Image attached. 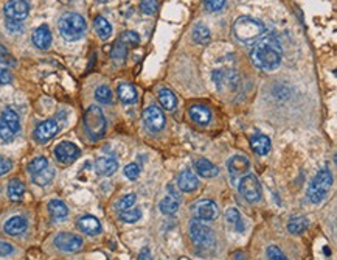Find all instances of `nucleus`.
Masks as SVG:
<instances>
[{
  "label": "nucleus",
  "instance_id": "1",
  "mask_svg": "<svg viewBox=\"0 0 337 260\" xmlns=\"http://www.w3.org/2000/svg\"><path fill=\"white\" fill-rule=\"evenodd\" d=\"M282 55L283 50L280 42L273 36H267L255 44L250 51V60L258 69L273 72L282 64Z\"/></svg>",
  "mask_w": 337,
  "mask_h": 260
},
{
  "label": "nucleus",
  "instance_id": "2",
  "mask_svg": "<svg viewBox=\"0 0 337 260\" xmlns=\"http://www.w3.org/2000/svg\"><path fill=\"white\" fill-rule=\"evenodd\" d=\"M264 33V25L253 17L241 16L233 24V34L241 42H252L258 38H261Z\"/></svg>",
  "mask_w": 337,
  "mask_h": 260
},
{
  "label": "nucleus",
  "instance_id": "3",
  "mask_svg": "<svg viewBox=\"0 0 337 260\" xmlns=\"http://www.w3.org/2000/svg\"><path fill=\"white\" fill-rule=\"evenodd\" d=\"M331 185H332L331 172L328 169H322L320 172H317V175L314 176V179L311 181V184L308 187V192H306L308 201L312 204L322 202L328 196Z\"/></svg>",
  "mask_w": 337,
  "mask_h": 260
},
{
  "label": "nucleus",
  "instance_id": "4",
  "mask_svg": "<svg viewBox=\"0 0 337 260\" xmlns=\"http://www.w3.org/2000/svg\"><path fill=\"white\" fill-rule=\"evenodd\" d=\"M86 19L78 13H66L60 22L58 28L64 39L67 41H78L86 33Z\"/></svg>",
  "mask_w": 337,
  "mask_h": 260
},
{
  "label": "nucleus",
  "instance_id": "5",
  "mask_svg": "<svg viewBox=\"0 0 337 260\" xmlns=\"http://www.w3.org/2000/svg\"><path fill=\"white\" fill-rule=\"evenodd\" d=\"M83 122H84V129L92 140H98L106 134L107 122L100 106H89Z\"/></svg>",
  "mask_w": 337,
  "mask_h": 260
},
{
  "label": "nucleus",
  "instance_id": "6",
  "mask_svg": "<svg viewBox=\"0 0 337 260\" xmlns=\"http://www.w3.org/2000/svg\"><path fill=\"white\" fill-rule=\"evenodd\" d=\"M21 129V120L16 111L5 109L0 116V139L4 142H11L16 139L17 133Z\"/></svg>",
  "mask_w": 337,
  "mask_h": 260
},
{
  "label": "nucleus",
  "instance_id": "7",
  "mask_svg": "<svg viewBox=\"0 0 337 260\" xmlns=\"http://www.w3.org/2000/svg\"><path fill=\"white\" fill-rule=\"evenodd\" d=\"M190 237L197 246H202V248H211L214 245L213 231L199 220L190 221Z\"/></svg>",
  "mask_w": 337,
  "mask_h": 260
},
{
  "label": "nucleus",
  "instance_id": "8",
  "mask_svg": "<svg viewBox=\"0 0 337 260\" xmlns=\"http://www.w3.org/2000/svg\"><path fill=\"white\" fill-rule=\"evenodd\" d=\"M240 192L249 202H258L261 199V184L255 175H246L240 182Z\"/></svg>",
  "mask_w": 337,
  "mask_h": 260
},
{
  "label": "nucleus",
  "instance_id": "9",
  "mask_svg": "<svg viewBox=\"0 0 337 260\" xmlns=\"http://www.w3.org/2000/svg\"><path fill=\"white\" fill-rule=\"evenodd\" d=\"M5 17L16 22H24L30 14V5L27 0H8L4 8Z\"/></svg>",
  "mask_w": 337,
  "mask_h": 260
},
{
  "label": "nucleus",
  "instance_id": "10",
  "mask_svg": "<svg viewBox=\"0 0 337 260\" xmlns=\"http://www.w3.org/2000/svg\"><path fill=\"white\" fill-rule=\"evenodd\" d=\"M80 148L72 143V142H61L58 146L54 148V158L60 164H64V165H70L73 164L78 158H80Z\"/></svg>",
  "mask_w": 337,
  "mask_h": 260
},
{
  "label": "nucleus",
  "instance_id": "11",
  "mask_svg": "<svg viewBox=\"0 0 337 260\" xmlns=\"http://www.w3.org/2000/svg\"><path fill=\"white\" fill-rule=\"evenodd\" d=\"M191 209L194 214V220H199V221H211L219 214L216 202L211 199H201L196 204H193Z\"/></svg>",
  "mask_w": 337,
  "mask_h": 260
},
{
  "label": "nucleus",
  "instance_id": "12",
  "mask_svg": "<svg viewBox=\"0 0 337 260\" xmlns=\"http://www.w3.org/2000/svg\"><path fill=\"white\" fill-rule=\"evenodd\" d=\"M84 242L80 235L70 232H61L54 237V246L63 252H78Z\"/></svg>",
  "mask_w": 337,
  "mask_h": 260
},
{
  "label": "nucleus",
  "instance_id": "13",
  "mask_svg": "<svg viewBox=\"0 0 337 260\" xmlns=\"http://www.w3.org/2000/svg\"><path fill=\"white\" fill-rule=\"evenodd\" d=\"M143 123L152 133L162 131L165 126V114L158 106H148L143 111Z\"/></svg>",
  "mask_w": 337,
  "mask_h": 260
},
{
  "label": "nucleus",
  "instance_id": "14",
  "mask_svg": "<svg viewBox=\"0 0 337 260\" xmlns=\"http://www.w3.org/2000/svg\"><path fill=\"white\" fill-rule=\"evenodd\" d=\"M60 133V125L54 119H48L42 123H39L34 129V139L39 143H45L51 140L56 134Z\"/></svg>",
  "mask_w": 337,
  "mask_h": 260
},
{
  "label": "nucleus",
  "instance_id": "15",
  "mask_svg": "<svg viewBox=\"0 0 337 260\" xmlns=\"http://www.w3.org/2000/svg\"><path fill=\"white\" fill-rule=\"evenodd\" d=\"M250 169V161L246 158V156L236 154L232 159H229L227 162V170L233 179V182H236L238 178H243V175H246Z\"/></svg>",
  "mask_w": 337,
  "mask_h": 260
},
{
  "label": "nucleus",
  "instance_id": "16",
  "mask_svg": "<svg viewBox=\"0 0 337 260\" xmlns=\"http://www.w3.org/2000/svg\"><path fill=\"white\" fill-rule=\"evenodd\" d=\"M170 190V195L165 196L160 204H158V209L163 215H173L179 211V206H181V195L173 189V185L168 187Z\"/></svg>",
  "mask_w": 337,
  "mask_h": 260
},
{
  "label": "nucleus",
  "instance_id": "17",
  "mask_svg": "<svg viewBox=\"0 0 337 260\" xmlns=\"http://www.w3.org/2000/svg\"><path fill=\"white\" fill-rule=\"evenodd\" d=\"M118 169V161L115 158H110V156H103L95 161V172L100 176H110L114 175Z\"/></svg>",
  "mask_w": 337,
  "mask_h": 260
},
{
  "label": "nucleus",
  "instance_id": "18",
  "mask_svg": "<svg viewBox=\"0 0 337 260\" xmlns=\"http://www.w3.org/2000/svg\"><path fill=\"white\" fill-rule=\"evenodd\" d=\"M51 31L48 28V25H41L33 31L31 41L33 44L39 48V50H47L51 45Z\"/></svg>",
  "mask_w": 337,
  "mask_h": 260
},
{
  "label": "nucleus",
  "instance_id": "19",
  "mask_svg": "<svg viewBox=\"0 0 337 260\" xmlns=\"http://www.w3.org/2000/svg\"><path fill=\"white\" fill-rule=\"evenodd\" d=\"M27 228H28V221H27V218L22 217V215L11 217V218L4 225V231H5L8 235H13V237L24 234V232L27 231Z\"/></svg>",
  "mask_w": 337,
  "mask_h": 260
},
{
  "label": "nucleus",
  "instance_id": "20",
  "mask_svg": "<svg viewBox=\"0 0 337 260\" xmlns=\"http://www.w3.org/2000/svg\"><path fill=\"white\" fill-rule=\"evenodd\" d=\"M177 185L182 192H194L199 187V179L191 170H184L177 176Z\"/></svg>",
  "mask_w": 337,
  "mask_h": 260
},
{
  "label": "nucleus",
  "instance_id": "21",
  "mask_svg": "<svg viewBox=\"0 0 337 260\" xmlns=\"http://www.w3.org/2000/svg\"><path fill=\"white\" fill-rule=\"evenodd\" d=\"M78 228L87 234V235H98L101 234L103 228H101V223L98 221V218L92 217V215H84L78 220Z\"/></svg>",
  "mask_w": 337,
  "mask_h": 260
},
{
  "label": "nucleus",
  "instance_id": "22",
  "mask_svg": "<svg viewBox=\"0 0 337 260\" xmlns=\"http://www.w3.org/2000/svg\"><path fill=\"white\" fill-rule=\"evenodd\" d=\"M190 117L193 119V122H196L197 125H208L211 120V111L207 106L202 105H193L190 108Z\"/></svg>",
  "mask_w": 337,
  "mask_h": 260
},
{
  "label": "nucleus",
  "instance_id": "23",
  "mask_svg": "<svg viewBox=\"0 0 337 260\" xmlns=\"http://www.w3.org/2000/svg\"><path fill=\"white\" fill-rule=\"evenodd\" d=\"M48 212L54 220H66L69 215V207L61 199H51L48 202Z\"/></svg>",
  "mask_w": 337,
  "mask_h": 260
},
{
  "label": "nucleus",
  "instance_id": "24",
  "mask_svg": "<svg viewBox=\"0 0 337 260\" xmlns=\"http://www.w3.org/2000/svg\"><path fill=\"white\" fill-rule=\"evenodd\" d=\"M194 170H196V173H197L199 176H202V178H214V176L219 175V169H217L216 165H213V164H211L210 161H207V159H199V161H196Z\"/></svg>",
  "mask_w": 337,
  "mask_h": 260
},
{
  "label": "nucleus",
  "instance_id": "25",
  "mask_svg": "<svg viewBox=\"0 0 337 260\" xmlns=\"http://www.w3.org/2000/svg\"><path fill=\"white\" fill-rule=\"evenodd\" d=\"M250 143H252V150L260 156H266L270 151V139L264 134H255L250 139Z\"/></svg>",
  "mask_w": 337,
  "mask_h": 260
},
{
  "label": "nucleus",
  "instance_id": "26",
  "mask_svg": "<svg viewBox=\"0 0 337 260\" xmlns=\"http://www.w3.org/2000/svg\"><path fill=\"white\" fill-rule=\"evenodd\" d=\"M158 101L160 105L163 106V109L166 111H173L177 106V98L173 94V90H170L168 87H162L158 90Z\"/></svg>",
  "mask_w": 337,
  "mask_h": 260
},
{
  "label": "nucleus",
  "instance_id": "27",
  "mask_svg": "<svg viewBox=\"0 0 337 260\" xmlns=\"http://www.w3.org/2000/svg\"><path fill=\"white\" fill-rule=\"evenodd\" d=\"M117 94H118V98L123 101V103H134L137 100V89L131 84V83H122L118 84L117 87Z\"/></svg>",
  "mask_w": 337,
  "mask_h": 260
},
{
  "label": "nucleus",
  "instance_id": "28",
  "mask_svg": "<svg viewBox=\"0 0 337 260\" xmlns=\"http://www.w3.org/2000/svg\"><path fill=\"white\" fill-rule=\"evenodd\" d=\"M308 228H309V221L306 217H292L288 221V231L292 235H302L308 231Z\"/></svg>",
  "mask_w": 337,
  "mask_h": 260
},
{
  "label": "nucleus",
  "instance_id": "29",
  "mask_svg": "<svg viewBox=\"0 0 337 260\" xmlns=\"http://www.w3.org/2000/svg\"><path fill=\"white\" fill-rule=\"evenodd\" d=\"M24 195H25V184L17 178L11 179L8 184V198L14 202H19L24 198Z\"/></svg>",
  "mask_w": 337,
  "mask_h": 260
},
{
  "label": "nucleus",
  "instance_id": "30",
  "mask_svg": "<svg viewBox=\"0 0 337 260\" xmlns=\"http://www.w3.org/2000/svg\"><path fill=\"white\" fill-rule=\"evenodd\" d=\"M226 221L230 228H233L236 232H244V223H243V218H241V214L238 212V209L235 207H230L226 212Z\"/></svg>",
  "mask_w": 337,
  "mask_h": 260
},
{
  "label": "nucleus",
  "instance_id": "31",
  "mask_svg": "<svg viewBox=\"0 0 337 260\" xmlns=\"http://www.w3.org/2000/svg\"><path fill=\"white\" fill-rule=\"evenodd\" d=\"M93 28H95L98 38L103 39V41H107V39L110 38V34H112V27H110L109 21H107L106 17H103V16H98V17L95 19Z\"/></svg>",
  "mask_w": 337,
  "mask_h": 260
},
{
  "label": "nucleus",
  "instance_id": "32",
  "mask_svg": "<svg viewBox=\"0 0 337 260\" xmlns=\"http://www.w3.org/2000/svg\"><path fill=\"white\" fill-rule=\"evenodd\" d=\"M31 178H33V182H34V184H37V185H41V187H45V185H48V184L53 181V178H54V169L48 165V167H45L44 170H41L39 173L33 175Z\"/></svg>",
  "mask_w": 337,
  "mask_h": 260
},
{
  "label": "nucleus",
  "instance_id": "33",
  "mask_svg": "<svg viewBox=\"0 0 337 260\" xmlns=\"http://www.w3.org/2000/svg\"><path fill=\"white\" fill-rule=\"evenodd\" d=\"M126 57H128V45L123 44L122 41H117L114 48H112V60H114L115 64L122 66V64H125Z\"/></svg>",
  "mask_w": 337,
  "mask_h": 260
},
{
  "label": "nucleus",
  "instance_id": "34",
  "mask_svg": "<svg viewBox=\"0 0 337 260\" xmlns=\"http://www.w3.org/2000/svg\"><path fill=\"white\" fill-rule=\"evenodd\" d=\"M193 41L199 45H205L208 41H210V31L205 25L202 24H197L194 28H193Z\"/></svg>",
  "mask_w": 337,
  "mask_h": 260
},
{
  "label": "nucleus",
  "instance_id": "35",
  "mask_svg": "<svg viewBox=\"0 0 337 260\" xmlns=\"http://www.w3.org/2000/svg\"><path fill=\"white\" fill-rule=\"evenodd\" d=\"M95 98H96L98 103H101V105H110L114 95H112V90H110L109 86H100L95 90Z\"/></svg>",
  "mask_w": 337,
  "mask_h": 260
},
{
  "label": "nucleus",
  "instance_id": "36",
  "mask_svg": "<svg viewBox=\"0 0 337 260\" xmlns=\"http://www.w3.org/2000/svg\"><path fill=\"white\" fill-rule=\"evenodd\" d=\"M135 201H137V196H135V193L125 195L123 198H120V199L117 201V204H115V209H117L118 212H125V211H128V209H132V206L135 204Z\"/></svg>",
  "mask_w": 337,
  "mask_h": 260
},
{
  "label": "nucleus",
  "instance_id": "37",
  "mask_svg": "<svg viewBox=\"0 0 337 260\" xmlns=\"http://www.w3.org/2000/svg\"><path fill=\"white\" fill-rule=\"evenodd\" d=\"M48 159L44 158V156H37V158H34L30 164H28V173L33 176L36 173H39L41 170H44L45 167H48Z\"/></svg>",
  "mask_w": 337,
  "mask_h": 260
},
{
  "label": "nucleus",
  "instance_id": "38",
  "mask_svg": "<svg viewBox=\"0 0 337 260\" xmlns=\"http://www.w3.org/2000/svg\"><path fill=\"white\" fill-rule=\"evenodd\" d=\"M0 64H4L7 67H14L17 64L16 58L10 53V51L7 50V47H4L2 44H0Z\"/></svg>",
  "mask_w": 337,
  "mask_h": 260
},
{
  "label": "nucleus",
  "instance_id": "39",
  "mask_svg": "<svg viewBox=\"0 0 337 260\" xmlns=\"http://www.w3.org/2000/svg\"><path fill=\"white\" fill-rule=\"evenodd\" d=\"M142 218V211L138 209H128L125 212H120V220L123 223H137Z\"/></svg>",
  "mask_w": 337,
  "mask_h": 260
},
{
  "label": "nucleus",
  "instance_id": "40",
  "mask_svg": "<svg viewBox=\"0 0 337 260\" xmlns=\"http://www.w3.org/2000/svg\"><path fill=\"white\" fill-rule=\"evenodd\" d=\"M157 7H158L157 0H142V2H140V10H142V13H143V14H148V16L154 14V13L157 11Z\"/></svg>",
  "mask_w": 337,
  "mask_h": 260
},
{
  "label": "nucleus",
  "instance_id": "41",
  "mask_svg": "<svg viewBox=\"0 0 337 260\" xmlns=\"http://www.w3.org/2000/svg\"><path fill=\"white\" fill-rule=\"evenodd\" d=\"M267 257H269V260H289L282 249L273 246V245L267 248Z\"/></svg>",
  "mask_w": 337,
  "mask_h": 260
},
{
  "label": "nucleus",
  "instance_id": "42",
  "mask_svg": "<svg viewBox=\"0 0 337 260\" xmlns=\"http://www.w3.org/2000/svg\"><path fill=\"white\" fill-rule=\"evenodd\" d=\"M120 41L123 42V44H131V45H137L138 42H140V38H138V34L135 33V31H125L123 34H122V38H120Z\"/></svg>",
  "mask_w": 337,
  "mask_h": 260
},
{
  "label": "nucleus",
  "instance_id": "43",
  "mask_svg": "<svg viewBox=\"0 0 337 260\" xmlns=\"http://www.w3.org/2000/svg\"><path fill=\"white\" fill-rule=\"evenodd\" d=\"M125 176L131 181H135L140 176V167L137 164H128L125 167Z\"/></svg>",
  "mask_w": 337,
  "mask_h": 260
},
{
  "label": "nucleus",
  "instance_id": "44",
  "mask_svg": "<svg viewBox=\"0 0 337 260\" xmlns=\"http://www.w3.org/2000/svg\"><path fill=\"white\" fill-rule=\"evenodd\" d=\"M224 5H226V0H205V10L210 13L222 10Z\"/></svg>",
  "mask_w": 337,
  "mask_h": 260
},
{
  "label": "nucleus",
  "instance_id": "45",
  "mask_svg": "<svg viewBox=\"0 0 337 260\" xmlns=\"http://www.w3.org/2000/svg\"><path fill=\"white\" fill-rule=\"evenodd\" d=\"M5 27L10 33H22L24 31V22H16V21L5 19Z\"/></svg>",
  "mask_w": 337,
  "mask_h": 260
},
{
  "label": "nucleus",
  "instance_id": "46",
  "mask_svg": "<svg viewBox=\"0 0 337 260\" xmlns=\"http://www.w3.org/2000/svg\"><path fill=\"white\" fill-rule=\"evenodd\" d=\"M13 169V161L8 158H0V176L10 173Z\"/></svg>",
  "mask_w": 337,
  "mask_h": 260
},
{
  "label": "nucleus",
  "instance_id": "47",
  "mask_svg": "<svg viewBox=\"0 0 337 260\" xmlns=\"http://www.w3.org/2000/svg\"><path fill=\"white\" fill-rule=\"evenodd\" d=\"M13 81V75L8 69H0V84H10Z\"/></svg>",
  "mask_w": 337,
  "mask_h": 260
},
{
  "label": "nucleus",
  "instance_id": "48",
  "mask_svg": "<svg viewBox=\"0 0 337 260\" xmlns=\"http://www.w3.org/2000/svg\"><path fill=\"white\" fill-rule=\"evenodd\" d=\"M13 251H14V248H13L10 243H7V242H0V257L10 255Z\"/></svg>",
  "mask_w": 337,
  "mask_h": 260
},
{
  "label": "nucleus",
  "instance_id": "49",
  "mask_svg": "<svg viewBox=\"0 0 337 260\" xmlns=\"http://www.w3.org/2000/svg\"><path fill=\"white\" fill-rule=\"evenodd\" d=\"M138 260H152V255H151V251L148 248H143L138 254Z\"/></svg>",
  "mask_w": 337,
  "mask_h": 260
},
{
  "label": "nucleus",
  "instance_id": "50",
  "mask_svg": "<svg viewBox=\"0 0 337 260\" xmlns=\"http://www.w3.org/2000/svg\"><path fill=\"white\" fill-rule=\"evenodd\" d=\"M98 2H110V0H98Z\"/></svg>",
  "mask_w": 337,
  "mask_h": 260
}]
</instances>
